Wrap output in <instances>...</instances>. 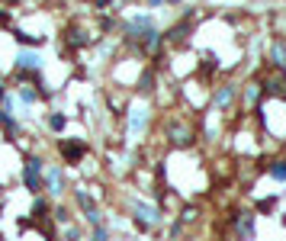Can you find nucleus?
<instances>
[{"mask_svg":"<svg viewBox=\"0 0 286 241\" xmlns=\"http://www.w3.org/2000/svg\"><path fill=\"white\" fill-rule=\"evenodd\" d=\"M71 42L74 45H87L90 39H87V32H71Z\"/></svg>","mask_w":286,"mask_h":241,"instance_id":"obj_14","label":"nucleus"},{"mask_svg":"<svg viewBox=\"0 0 286 241\" xmlns=\"http://www.w3.org/2000/svg\"><path fill=\"white\" fill-rule=\"evenodd\" d=\"M132 209H135V216H139V222H142V225H154V222H158V209H154V206L132 199Z\"/></svg>","mask_w":286,"mask_h":241,"instance_id":"obj_2","label":"nucleus"},{"mask_svg":"<svg viewBox=\"0 0 286 241\" xmlns=\"http://www.w3.org/2000/svg\"><path fill=\"white\" fill-rule=\"evenodd\" d=\"M19 68H26V71H39V68H42V58H39L36 52H19Z\"/></svg>","mask_w":286,"mask_h":241,"instance_id":"obj_4","label":"nucleus"},{"mask_svg":"<svg viewBox=\"0 0 286 241\" xmlns=\"http://www.w3.org/2000/svg\"><path fill=\"white\" fill-rule=\"evenodd\" d=\"M190 139H193V135H190L187 126H174V129H171V142H174V145H190Z\"/></svg>","mask_w":286,"mask_h":241,"instance_id":"obj_7","label":"nucleus"},{"mask_svg":"<svg viewBox=\"0 0 286 241\" xmlns=\"http://www.w3.org/2000/svg\"><path fill=\"white\" fill-rule=\"evenodd\" d=\"M231 100H235V87H231V84H225L219 93H215V106H228Z\"/></svg>","mask_w":286,"mask_h":241,"instance_id":"obj_10","label":"nucleus"},{"mask_svg":"<svg viewBox=\"0 0 286 241\" xmlns=\"http://www.w3.org/2000/svg\"><path fill=\"white\" fill-rule=\"evenodd\" d=\"M238 232H241L244 238H254V219H251V212H241V222H238Z\"/></svg>","mask_w":286,"mask_h":241,"instance_id":"obj_9","label":"nucleus"},{"mask_svg":"<svg viewBox=\"0 0 286 241\" xmlns=\"http://www.w3.org/2000/svg\"><path fill=\"white\" fill-rule=\"evenodd\" d=\"M270 177H277V180H286V161H274V164H270Z\"/></svg>","mask_w":286,"mask_h":241,"instance_id":"obj_12","label":"nucleus"},{"mask_svg":"<svg viewBox=\"0 0 286 241\" xmlns=\"http://www.w3.org/2000/svg\"><path fill=\"white\" fill-rule=\"evenodd\" d=\"M151 29H154V26H151V16H135L132 23L126 26V32H129L132 39H142L145 32H151Z\"/></svg>","mask_w":286,"mask_h":241,"instance_id":"obj_3","label":"nucleus"},{"mask_svg":"<svg viewBox=\"0 0 286 241\" xmlns=\"http://www.w3.org/2000/svg\"><path fill=\"white\" fill-rule=\"evenodd\" d=\"M45 183H49V187H52V193L58 196V193H61V183H65V177H61V170H58V167H52L49 174H45Z\"/></svg>","mask_w":286,"mask_h":241,"instance_id":"obj_6","label":"nucleus"},{"mask_svg":"<svg viewBox=\"0 0 286 241\" xmlns=\"http://www.w3.org/2000/svg\"><path fill=\"white\" fill-rule=\"evenodd\" d=\"M257 93H261V87H257V84H251L248 90H244V100H248V103H254V100H257Z\"/></svg>","mask_w":286,"mask_h":241,"instance_id":"obj_13","label":"nucleus"},{"mask_svg":"<svg viewBox=\"0 0 286 241\" xmlns=\"http://www.w3.org/2000/svg\"><path fill=\"white\" fill-rule=\"evenodd\" d=\"M61 151H65L68 161H77L80 155H84V145H74V142H61Z\"/></svg>","mask_w":286,"mask_h":241,"instance_id":"obj_8","label":"nucleus"},{"mask_svg":"<svg viewBox=\"0 0 286 241\" xmlns=\"http://www.w3.org/2000/svg\"><path fill=\"white\" fill-rule=\"evenodd\" d=\"M19 100H23V103H32V100H36V93H32L29 87H23V90H19Z\"/></svg>","mask_w":286,"mask_h":241,"instance_id":"obj_16","label":"nucleus"},{"mask_svg":"<svg viewBox=\"0 0 286 241\" xmlns=\"http://www.w3.org/2000/svg\"><path fill=\"white\" fill-rule=\"evenodd\" d=\"M145 126H148V113L145 109H135L132 119H129V132H142Z\"/></svg>","mask_w":286,"mask_h":241,"instance_id":"obj_5","label":"nucleus"},{"mask_svg":"<svg viewBox=\"0 0 286 241\" xmlns=\"http://www.w3.org/2000/svg\"><path fill=\"white\" fill-rule=\"evenodd\" d=\"M49 126L55 129V132H58V129H65V116H52V119H49Z\"/></svg>","mask_w":286,"mask_h":241,"instance_id":"obj_15","label":"nucleus"},{"mask_svg":"<svg viewBox=\"0 0 286 241\" xmlns=\"http://www.w3.org/2000/svg\"><path fill=\"white\" fill-rule=\"evenodd\" d=\"M23 183H26V190H32V193L42 190V161H39V158H29V161H26Z\"/></svg>","mask_w":286,"mask_h":241,"instance_id":"obj_1","label":"nucleus"},{"mask_svg":"<svg viewBox=\"0 0 286 241\" xmlns=\"http://www.w3.org/2000/svg\"><path fill=\"white\" fill-rule=\"evenodd\" d=\"M274 65H277V68H286V45H283V42L274 45Z\"/></svg>","mask_w":286,"mask_h":241,"instance_id":"obj_11","label":"nucleus"}]
</instances>
